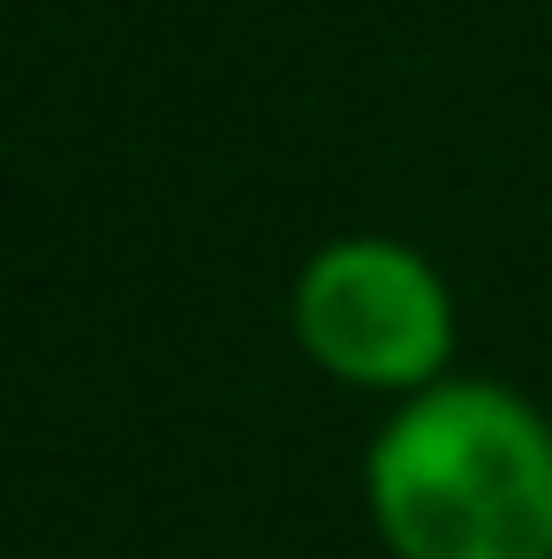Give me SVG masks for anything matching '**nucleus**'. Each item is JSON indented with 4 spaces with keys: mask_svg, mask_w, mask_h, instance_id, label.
I'll return each instance as SVG.
<instances>
[{
    "mask_svg": "<svg viewBox=\"0 0 552 559\" xmlns=\"http://www.w3.org/2000/svg\"><path fill=\"white\" fill-rule=\"evenodd\" d=\"M295 348L349 393L416 401L455 378L461 310L447 273L401 235H333L287 287Z\"/></svg>",
    "mask_w": 552,
    "mask_h": 559,
    "instance_id": "nucleus-2",
    "label": "nucleus"
},
{
    "mask_svg": "<svg viewBox=\"0 0 552 559\" xmlns=\"http://www.w3.org/2000/svg\"><path fill=\"white\" fill-rule=\"evenodd\" d=\"M386 559H552V416L500 378H439L364 447Z\"/></svg>",
    "mask_w": 552,
    "mask_h": 559,
    "instance_id": "nucleus-1",
    "label": "nucleus"
}]
</instances>
